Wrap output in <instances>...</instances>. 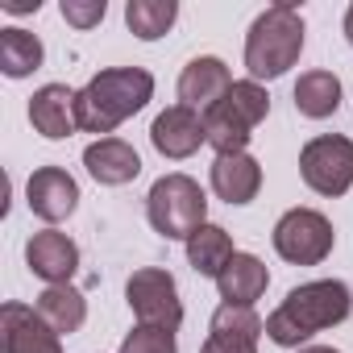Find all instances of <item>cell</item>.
I'll use <instances>...</instances> for the list:
<instances>
[{
  "label": "cell",
  "mask_w": 353,
  "mask_h": 353,
  "mask_svg": "<svg viewBox=\"0 0 353 353\" xmlns=\"http://www.w3.org/2000/svg\"><path fill=\"white\" fill-rule=\"evenodd\" d=\"M353 307V295L341 279H316L295 287L270 316H266V336L283 349H299L307 336L341 324Z\"/></svg>",
  "instance_id": "6da1fadb"
},
{
  "label": "cell",
  "mask_w": 353,
  "mask_h": 353,
  "mask_svg": "<svg viewBox=\"0 0 353 353\" xmlns=\"http://www.w3.org/2000/svg\"><path fill=\"white\" fill-rule=\"evenodd\" d=\"M26 262H30V270L38 279H46L50 287H59V283H71V274L79 270V245L67 233L46 229V233H34L26 241Z\"/></svg>",
  "instance_id": "4fadbf2b"
},
{
  "label": "cell",
  "mask_w": 353,
  "mask_h": 353,
  "mask_svg": "<svg viewBox=\"0 0 353 353\" xmlns=\"http://www.w3.org/2000/svg\"><path fill=\"white\" fill-rule=\"evenodd\" d=\"M38 316L63 336V332H79L83 328V320H88V299L71 287V283H59V287H46L42 295H38Z\"/></svg>",
  "instance_id": "ffe728a7"
},
{
  "label": "cell",
  "mask_w": 353,
  "mask_h": 353,
  "mask_svg": "<svg viewBox=\"0 0 353 353\" xmlns=\"http://www.w3.org/2000/svg\"><path fill=\"white\" fill-rule=\"evenodd\" d=\"M150 141L162 158H192L204 141H208V129H204V117L188 104H170L166 112L154 117L150 125Z\"/></svg>",
  "instance_id": "9c48e42d"
},
{
  "label": "cell",
  "mask_w": 353,
  "mask_h": 353,
  "mask_svg": "<svg viewBox=\"0 0 353 353\" xmlns=\"http://www.w3.org/2000/svg\"><path fill=\"white\" fill-rule=\"evenodd\" d=\"M332 241H336V233H332L328 216L316 208H291L274 225V250L291 266H320L332 254Z\"/></svg>",
  "instance_id": "52a82bcc"
},
{
  "label": "cell",
  "mask_w": 353,
  "mask_h": 353,
  "mask_svg": "<svg viewBox=\"0 0 353 353\" xmlns=\"http://www.w3.org/2000/svg\"><path fill=\"white\" fill-rule=\"evenodd\" d=\"M345 38H349V46H353V5L345 9Z\"/></svg>",
  "instance_id": "4316f807"
},
{
  "label": "cell",
  "mask_w": 353,
  "mask_h": 353,
  "mask_svg": "<svg viewBox=\"0 0 353 353\" xmlns=\"http://www.w3.org/2000/svg\"><path fill=\"white\" fill-rule=\"evenodd\" d=\"M233 254H237L233 250V237L221 225H204V229H196L188 237V262L204 279H221V270L233 262Z\"/></svg>",
  "instance_id": "d6986e66"
},
{
  "label": "cell",
  "mask_w": 353,
  "mask_h": 353,
  "mask_svg": "<svg viewBox=\"0 0 353 353\" xmlns=\"http://www.w3.org/2000/svg\"><path fill=\"white\" fill-rule=\"evenodd\" d=\"M262 188V166L250 154H216L212 162V192L225 204H250Z\"/></svg>",
  "instance_id": "2e32d148"
},
{
  "label": "cell",
  "mask_w": 353,
  "mask_h": 353,
  "mask_svg": "<svg viewBox=\"0 0 353 353\" xmlns=\"http://www.w3.org/2000/svg\"><path fill=\"white\" fill-rule=\"evenodd\" d=\"M83 166L96 183L104 188H121V183H133L137 174H141V158L129 141L121 137H100L83 150Z\"/></svg>",
  "instance_id": "9a60e30c"
},
{
  "label": "cell",
  "mask_w": 353,
  "mask_h": 353,
  "mask_svg": "<svg viewBox=\"0 0 353 353\" xmlns=\"http://www.w3.org/2000/svg\"><path fill=\"white\" fill-rule=\"evenodd\" d=\"M299 353H341V349H332V345H303Z\"/></svg>",
  "instance_id": "83f0119b"
},
{
  "label": "cell",
  "mask_w": 353,
  "mask_h": 353,
  "mask_svg": "<svg viewBox=\"0 0 353 353\" xmlns=\"http://www.w3.org/2000/svg\"><path fill=\"white\" fill-rule=\"evenodd\" d=\"M104 13H108L104 0H63V17H67L75 30H92V26H100Z\"/></svg>",
  "instance_id": "d4e9b609"
},
{
  "label": "cell",
  "mask_w": 353,
  "mask_h": 353,
  "mask_svg": "<svg viewBox=\"0 0 353 353\" xmlns=\"http://www.w3.org/2000/svg\"><path fill=\"white\" fill-rule=\"evenodd\" d=\"M266 332L262 316L254 307H237V303H221L212 312V328L200 353H258V336Z\"/></svg>",
  "instance_id": "8fae6325"
},
{
  "label": "cell",
  "mask_w": 353,
  "mask_h": 353,
  "mask_svg": "<svg viewBox=\"0 0 353 353\" xmlns=\"http://www.w3.org/2000/svg\"><path fill=\"white\" fill-rule=\"evenodd\" d=\"M229 88H233L229 67H225L221 59H212V54L192 59V63L183 67V75H179V100H183L188 108H204V112H208Z\"/></svg>",
  "instance_id": "e0dca14e"
},
{
  "label": "cell",
  "mask_w": 353,
  "mask_h": 353,
  "mask_svg": "<svg viewBox=\"0 0 353 353\" xmlns=\"http://www.w3.org/2000/svg\"><path fill=\"white\" fill-rule=\"evenodd\" d=\"M30 121L42 137L50 141H63L79 129V112H75V92L67 83H46L34 92L30 100Z\"/></svg>",
  "instance_id": "5bb4252c"
},
{
  "label": "cell",
  "mask_w": 353,
  "mask_h": 353,
  "mask_svg": "<svg viewBox=\"0 0 353 353\" xmlns=\"http://www.w3.org/2000/svg\"><path fill=\"white\" fill-rule=\"evenodd\" d=\"M145 216L166 241H188L208 225V200L192 174H162L145 196Z\"/></svg>",
  "instance_id": "5b68a950"
},
{
  "label": "cell",
  "mask_w": 353,
  "mask_h": 353,
  "mask_svg": "<svg viewBox=\"0 0 353 353\" xmlns=\"http://www.w3.org/2000/svg\"><path fill=\"white\" fill-rule=\"evenodd\" d=\"M295 108L312 121H324L341 108V79L332 71H307L295 83Z\"/></svg>",
  "instance_id": "44dd1931"
},
{
  "label": "cell",
  "mask_w": 353,
  "mask_h": 353,
  "mask_svg": "<svg viewBox=\"0 0 353 353\" xmlns=\"http://www.w3.org/2000/svg\"><path fill=\"white\" fill-rule=\"evenodd\" d=\"M121 353H179V345H174V332H166V328L137 324V328L121 341Z\"/></svg>",
  "instance_id": "cb8c5ba5"
},
{
  "label": "cell",
  "mask_w": 353,
  "mask_h": 353,
  "mask_svg": "<svg viewBox=\"0 0 353 353\" xmlns=\"http://www.w3.org/2000/svg\"><path fill=\"white\" fill-rule=\"evenodd\" d=\"M154 96V75L141 67H108L100 75H92L79 92H75V112H79V129L88 133H112L121 121H129L133 112H141Z\"/></svg>",
  "instance_id": "7a4b0ae2"
},
{
  "label": "cell",
  "mask_w": 353,
  "mask_h": 353,
  "mask_svg": "<svg viewBox=\"0 0 353 353\" xmlns=\"http://www.w3.org/2000/svg\"><path fill=\"white\" fill-rule=\"evenodd\" d=\"M0 345H5V353H63L59 332L38 316V307L26 303L0 307Z\"/></svg>",
  "instance_id": "30bf717a"
},
{
  "label": "cell",
  "mask_w": 353,
  "mask_h": 353,
  "mask_svg": "<svg viewBox=\"0 0 353 353\" xmlns=\"http://www.w3.org/2000/svg\"><path fill=\"white\" fill-rule=\"evenodd\" d=\"M303 50V17L291 5H270L245 34V67L250 79H279L299 63Z\"/></svg>",
  "instance_id": "3957f363"
},
{
  "label": "cell",
  "mask_w": 353,
  "mask_h": 353,
  "mask_svg": "<svg viewBox=\"0 0 353 353\" xmlns=\"http://www.w3.org/2000/svg\"><path fill=\"white\" fill-rule=\"evenodd\" d=\"M5 5V13H38L42 0H0Z\"/></svg>",
  "instance_id": "484cf974"
},
{
  "label": "cell",
  "mask_w": 353,
  "mask_h": 353,
  "mask_svg": "<svg viewBox=\"0 0 353 353\" xmlns=\"http://www.w3.org/2000/svg\"><path fill=\"white\" fill-rule=\"evenodd\" d=\"M270 112V96L262 83L241 79L233 83L208 112H204V129H208V145L216 154H245L254 129L266 121Z\"/></svg>",
  "instance_id": "277c9868"
},
{
  "label": "cell",
  "mask_w": 353,
  "mask_h": 353,
  "mask_svg": "<svg viewBox=\"0 0 353 353\" xmlns=\"http://www.w3.org/2000/svg\"><path fill=\"white\" fill-rule=\"evenodd\" d=\"M125 299L133 307V316L150 328H166L174 332L183 324V303H179V287L174 279L158 266H145V270H133L129 283H125Z\"/></svg>",
  "instance_id": "ba28073f"
},
{
  "label": "cell",
  "mask_w": 353,
  "mask_h": 353,
  "mask_svg": "<svg viewBox=\"0 0 353 353\" xmlns=\"http://www.w3.org/2000/svg\"><path fill=\"white\" fill-rule=\"evenodd\" d=\"M174 17H179V5H174V0H129L125 5V21L141 42L162 38L174 26Z\"/></svg>",
  "instance_id": "603a6c76"
},
{
  "label": "cell",
  "mask_w": 353,
  "mask_h": 353,
  "mask_svg": "<svg viewBox=\"0 0 353 353\" xmlns=\"http://www.w3.org/2000/svg\"><path fill=\"white\" fill-rule=\"evenodd\" d=\"M299 174L316 196H345L353 188V141L341 133L312 137L299 150Z\"/></svg>",
  "instance_id": "8992f818"
},
{
  "label": "cell",
  "mask_w": 353,
  "mask_h": 353,
  "mask_svg": "<svg viewBox=\"0 0 353 353\" xmlns=\"http://www.w3.org/2000/svg\"><path fill=\"white\" fill-rule=\"evenodd\" d=\"M26 200H30V212L42 216V221H67L79 204V183L63 166H38L26 183Z\"/></svg>",
  "instance_id": "7c38bea8"
},
{
  "label": "cell",
  "mask_w": 353,
  "mask_h": 353,
  "mask_svg": "<svg viewBox=\"0 0 353 353\" xmlns=\"http://www.w3.org/2000/svg\"><path fill=\"white\" fill-rule=\"evenodd\" d=\"M42 42L38 34L21 30V26H9V30H0V71H5L9 79H26L30 71L42 67Z\"/></svg>",
  "instance_id": "7402d4cb"
},
{
  "label": "cell",
  "mask_w": 353,
  "mask_h": 353,
  "mask_svg": "<svg viewBox=\"0 0 353 353\" xmlns=\"http://www.w3.org/2000/svg\"><path fill=\"white\" fill-rule=\"evenodd\" d=\"M266 283H270V270H266L262 258H254V254H233V262H229V266L221 270V279H216V291H221L225 303L254 307V299H262Z\"/></svg>",
  "instance_id": "ac0fdd59"
}]
</instances>
